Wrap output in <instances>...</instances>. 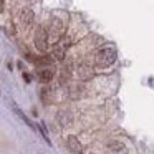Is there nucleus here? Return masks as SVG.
I'll use <instances>...</instances> for the list:
<instances>
[{
  "instance_id": "nucleus-1",
  "label": "nucleus",
  "mask_w": 154,
  "mask_h": 154,
  "mask_svg": "<svg viewBox=\"0 0 154 154\" xmlns=\"http://www.w3.org/2000/svg\"><path fill=\"white\" fill-rule=\"evenodd\" d=\"M116 48L111 47V45H108V47H103L100 51L96 53V57H94V63H96V66L100 68H108L111 66V65L116 61Z\"/></svg>"
},
{
  "instance_id": "nucleus-2",
  "label": "nucleus",
  "mask_w": 154,
  "mask_h": 154,
  "mask_svg": "<svg viewBox=\"0 0 154 154\" xmlns=\"http://www.w3.org/2000/svg\"><path fill=\"white\" fill-rule=\"evenodd\" d=\"M48 38H50L51 42H53L55 45L58 43V42L61 40V37H63V32H65V27H63V22L60 20V18L57 17H51L50 20V25H48Z\"/></svg>"
},
{
  "instance_id": "nucleus-3",
  "label": "nucleus",
  "mask_w": 154,
  "mask_h": 154,
  "mask_svg": "<svg viewBox=\"0 0 154 154\" xmlns=\"http://www.w3.org/2000/svg\"><path fill=\"white\" fill-rule=\"evenodd\" d=\"M48 40H50V38H48L47 28L37 27V30H35V35H33L35 47H37L40 51H47V48H48Z\"/></svg>"
},
{
  "instance_id": "nucleus-4",
  "label": "nucleus",
  "mask_w": 154,
  "mask_h": 154,
  "mask_svg": "<svg viewBox=\"0 0 154 154\" xmlns=\"http://www.w3.org/2000/svg\"><path fill=\"white\" fill-rule=\"evenodd\" d=\"M66 147L70 151V154H83V146H81L80 139L73 134L66 137Z\"/></svg>"
},
{
  "instance_id": "nucleus-5",
  "label": "nucleus",
  "mask_w": 154,
  "mask_h": 154,
  "mask_svg": "<svg viewBox=\"0 0 154 154\" xmlns=\"http://www.w3.org/2000/svg\"><path fill=\"white\" fill-rule=\"evenodd\" d=\"M106 152L108 154H126V146H124L123 141H109L106 146Z\"/></svg>"
},
{
  "instance_id": "nucleus-6",
  "label": "nucleus",
  "mask_w": 154,
  "mask_h": 154,
  "mask_svg": "<svg viewBox=\"0 0 154 154\" xmlns=\"http://www.w3.org/2000/svg\"><path fill=\"white\" fill-rule=\"evenodd\" d=\"M33 18H35V15L32 8H23L20 12V23L23 28H30L32 23H33Z\"/></svg>"
},
{
  "instance_id": "nucleus-7",
  "label": "nucleus",
  "mask_w": 154,
  "mask_h": 154,
  "mask_svg": "<svg viewBox=\"0 0 154 154\" xmlns=\"http://www.w3.org/2000/svg\"><path fill=\"white\" fill-rule=\"evenodd\" d=\"M93 76H94L93 66H90V65H86V63H81L80 66H78V78H80V80L88 81V80H91Z\"/></svg>"
},
{
  "instance_id": "nucleus-8",
  "label": "nucleus",
  "mask_w": 154,
  "mask_h": 154,
  "mask_svg": "<svg viewBox=\"0 0 154 154\" xmlns=\"http://www.w3.org/2000/svg\"><path fill=\"white\" fill-rule=\"evenodd\" d=\"M66 43H63V42H58L57 45L53 47V58L58 61H63L65 58V53H66Z\"/></svg>"
},
{
  "instance_id": "nucleus-9",
  "label": "nucleus",
  "mask_w": 154,
  "mask_h": 154,
  "mask_svg": "<svg viewBox=\"0 0 154 154\" xmlns=\"http://www.w3.org/2000/svg\"><path fill=\"white\" fill-rule=\"evenodd\" d=\"M70 76H71V65L70 63L63 65V66H61V71H60V83L65 85L68 80H70Z\"/></svg>"
},
{
  "instance_id": "nucleus-10",
  "label": "nucleus",
  "mask_w": 154,
  "mask_h": 154,
  "mask_svg": "<svg viewBox=\"0 0 154 154\" xmlns=\"http://www.w3.org/2000/svg\"><path fill=\"white\" fill-rule=\"evenodd\" d=\"M38 80H40L42 83H48V81H51L53 80V70H50V68L40 70L38 71Z\"/></svg>"
},
{
  "instance_id": "nucleus-11",
  "label": "nucleus",
  "mask_w": 154,
  "mask_h": 154,
  "mask_svg": "<svg viewBox=\"0 0 154 154\" xmlns=\"http://www.w3.org/2000/svg\"><path fill=\"white\" fill-rule=\"evenodd\" d=\"M58 121H60L61 126H68V124L71 123V116H70V113H68V111H63V109H61L60 113H58Z\"/></svg>"
},
{
  "instance_id": "nucleus-12",
  "label": "nucleus",
  "mask_w": 154,
  "mask_h": 154,
  "mask_svg": "<svg viewBox=\"0 0 154 154\" xmlns=\"http://www.w3.org/2000/svg\"><path fill=\"white\" fill-rule=\"evenodd\" d=\"M14 109H15V113H17V114H18V116H20V118H22V119H23V121H25V123H27V124H28V126H30V128H33V124H32V121H30V119H28V118H27V116H25V114H23V113H22V111H20V108H18V106H17V104H14Z\"/></svg>"
},
{
  "instance_id": "nucleus-13",
  "label": "nucleus",
  "mask_w": 154,
  "mask_h": 154,
  "mask_svg": "<svg viewBox=\"0 0 154 154\" xmlns=\"http://www.w3.org/2000/svg\"><path fill=\"white\" fill-rule=\"evenodd\" d=\"M40 96H42V101H43V103H48V101H50V88H42Z\"/></svg>"
},
{
  "instance_id": "nucleus-14",
  "label": "nucleus",
  "mask_w": 154,
  "mask_h": 154,
  "mask_svg": "<svg viewBox=\"0 0 154 154\" xmlns=\"http://www.w3.org/2000/svg\"><path fill=\"white\" fill-rule=\"evenodd\" d=\"M4 10V0H0V12Z\"/></svg>"
}]
</instances>
